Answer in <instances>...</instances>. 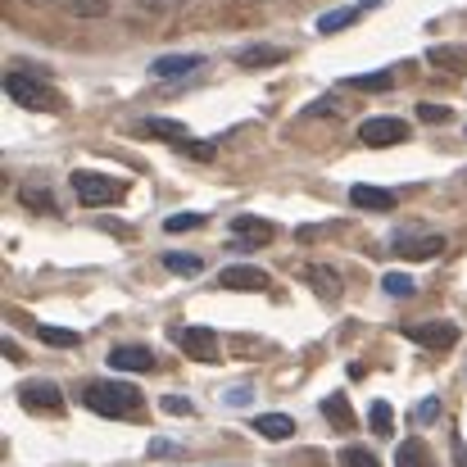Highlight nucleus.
<instances>
[{
	"mask_svg": "<svg viewBox=\"0 0 467 467\" xmlns=\"http://www.w3.org/2000/svg\"><path fill=\"white\" fill-rule=\"evenodd\" d=\"M109 368L114 372H155V354L146 345H114L109 349Z\"/></svg>",
	"mask_w": 467,
	"mask_h": 467,
	"instance_id": "nucleus-10",
	"label": "nucleus"
},
{
	"mask_svg": "<svg viewBox=\"0 0 467 467\" xmlns=\"http://www.w3.org/2000/svg\"><path fill=\"white\" fill-rule=\"evenodd\" d=\"M182 155L195 159V163H209V159L218 155V141H213V137H204V141H195V137H191V141H182Z\"/></svg>",
	"mask_w": 467,
	"mask_h": 467,
	"instance_id": "nucleus-26",
	"label": "nucleus"
},
{
	"mask_svg": "<svg viewBox=\"0 0 467 467\" xmlns=\"http://www.w3.org/2000/svg\"><path fill=\"white\" fill-rule=\"evenodd\" d=\"M427 64L450 78H467V46H427Z\"/></svg>",
	"mask_w": 467,
	"mask_h": 467,
	"instance_id": "nucleus-14",
	"label": "nucleus"
},
{
	"mask_svg": "<svg viewBox=\"0 0 467 467\" xmlns=\"http://www.w3.org/2000/svg\"><path fill=\"white\" fill-rule=\"evenodd\" d=\"M418 119L422 123H445L450 119V105H418Z\"/></svg>",
	"mask_w": 467,
	"mask_h": 467,
	"instance_id": "nucleus-34",
	"label": "nucleus"
},
{
	"mask_svg": "<svg viewBox=\"0 0 467 467\" xmlns=\"http://www.w3.org/2000/svg\"><path fill=\"white\" fill-rule=\"evenodd\" d=\"M82 404L100 418H132L141 409V390L128 381H91L82 390Z\"/></svg>",
	"mask_w": 467,
	"mask_h": 467,
	"instance_id": "nucleus-1",
	"label": "nucleus"
},
{
	"mask_svg": "<svg viewBox=\"0 0 467 467\" xmlns=\"http://www.w3.org/2000/svg\"><path fill=\"white\" fill-rule=\"evenodd\" d=\"M163 268H168L172 277H195V273L204 268V259H200V254H182V250H172V254H163Z\"/></svg>",
	"mask_w": 467,
	"mask_h": 467,
	"instance_id": "nucleus-21",
	"label": "nucleus"
},
{
	"mask_svg": "<svg viewBox=\"0 0 467 467\" xmlns=\"http://www.w3.org/2000/svg\"><path fill=\"white\" fill-rule=\"evenodd\" d=\"M18 404H23L27 413H50V418L64 413V395H59L55 381H23V386H18Z\"/></svg>",
	"mask_w": 467,
	"mask_h": 467,
	"instance_id": "nucleus-4",
	"label": "nucleus"
},
{
	"mask_svg": "<svg viewBox=\"0 0 467 467\" xmlns=\"http://www.w3.org/2000/svg\"><path fill=\"white\" fill-rule=\"evenodd\" d=\"M354 91H390V73L377 68V73H363V78H349Z\"/></svg>",
	"mask_w": 467,
	"mask_h": 467,
	"instance_id": "nucleus-28",
	"label": "nucleus"
},
{
	"mask_svg": "<svg viewBox=\"0 0 467 467\" xmlns=\"http://www.w3.org/2000/svg\"><path fill=\"white\" fill-rule=\"evenodd\" d=\"M218 286H227V291H264L268 286V273L259 264H232V268H223Z\"/></svg>",
	"mask_w": 467,
	"mask_h": 467,
	"instance_id": "nucleus-9",
	"label": "nucleus"
},
{
	"mask_svg": "<svg viewBox=\"0 0 467 467\" xmlns=\"http://www.w3.org/2000/svg\"><path fill=\"white\" fill-rule=\"evenodd\" d=\"M395 467H436V459H431V450L422 441H404L395 450Z\"/></svg>",
	"mask_w": 467,
	"mask_h": 467,
	"instance_id": "nucleus-20",
	"label": "nucleus"
},
{
	"mask_svg": "<svg viewBox=\"0 0 467 467\" xmlns=\"http://www.w3.org/2000/svg\"><path fill=\"white\" fill-rule=\"evenodd\" d=\"M27 5H55V0H27Z\"/></svg>",
	"mask_w": 467,
	"mask_h": 467,
	"instance_id": "nucleus-38",
	"label": "nucleus"
},
{
	"mask_svg": "<svg viewBox=\"0 0 467 467\" xmlns=\"http://www.w3.org/2000/svg\"><path fill=\"white\" fill-rule=\"evenodd\" d=\"M372 5H381V0H358V5H345V9H336V14H322V18H317V32H345V27L358 23L363 9H372Z\"/></svg>",
	"mask_w": 467,
	"mask_h": 467,
	"instance_id": "nucleus-16",
	"label": "nucleus"
},
{
	"mask_svg": "<svg viewBox=\"0 0 467 467\" xmlns=\"http://www.w3.org/2000/svg\"><path fill=\"white\" fill-rule=\"evenodd\" d=\"M195 227H204V213H172V218L163 223V232H172V236H182V232H195Z\"/></svg>",
	"mask_w": 467,
	"mask_h": 467,
	"instance_id": "nucleus-29",
	"label": "nucleus"
},
{
	"mask_svg": "<svg viewBox=\"0 0 467 467\" xmlns=\"http://www.w3.org/2000/svg\"><path fill=\"white\" fill-rule=\"evenodd\" d=\"M159 409H163V413H172V418H191V413H195V404H191V400H182V395H163V400H159Z\"/></svg>",
	"mask_w": 467,
	"mask_h": 467,
	"instance_id": "nucleus-32",
	"label": "nucleus"
},
{
	"mask_svg": "<svg viewBox=\"0 0 467 467\" xmlns=\"http://www.w3.org/2000/svg\"><path fill=\"white\" fill-rule=\"evenodd\" d=\"M200 64H204L200 55H163V59L150 64V73H155V78H186V73H195Z\"/></svg>",
	"mask_w": 467,
	"mask_h": 467,
	"instance_id": "nucleus-18",
	"label": "nucleus"
},
{
	"mask_svg": "<svg viewBox=\"0 0 467 467\" xmlns=\"http://www.w3.org/2000/svg\"><path fill=\"white\" fill-rule=\"evenodd\" d=\"M450 445H454V463H459V467H467V445H463V436H454Z\"/></svg>",
	"mask_w": 467,
	"mask_h": 467,
	"instance_id": "nucleus-37",
	"label": "nucleus"
},
{
	"mask_svg": "<svg viewBox=\"0 0 467 467\" xmlns=\"http://www.w3.org/2000/svg\"><path fill=\"white\" fill-rule=\"evenodd\" d=\"M286 46H245L241 55H236V64L241 68H273V64H286Z\"/></svg>",
	"mask_w": 467,
	"mask_h": 467,
	"instance_id": "nucleus-15",
	"label": "nucleus"
},
{
	"mask_svg": "<svg viewBox=\"0 0 467 467\" xmlns=\"http://www.w3.org/2000/svg\"><path fill=\"white\" fill-rule=\"evenodd\" d=\"M172 454H177L172 441H150V459H172Z\"/></svg>",
	"mask_w": 467,
	"mask_h": 467,
	"instance_id": "nucleus-36",
	"label": "nucleus"
},
{
	"mask_svg": "<svg viewBox=\"0 0 467 467\" xmlns=\"http://www.w3.org/2000/svg\"><path fill=\"white\" fill-rule=\"evenodd\" d=\"M146 14H177V9H186V0H137Z\"/></svg>",
	"mask_w": 467,
	"mask_h": 467,
	"instance_id": "nucleus-33",
	"label": "nucleus"
},
{
	"mask_svg": "<svg viewBox=\"0 0 467 467\" xmlns=\"http://www.w3.org/2000/svg\"><path fill=\"white\" fill-rule=\"evenodd\" d=\"M340 467H381V463H377L372 450H363V445H345V450H340Z\"/></svg>",
	"mask_w": 467,
	"mask_h": 467,
	"instance_id": "nucleus-27",
	"label": "nucleus"
},
{
	"mask_svg": "<svg viewBox=\"0 0 467 467\" xmlns=\"http://www.w3.org/2000/svg\"><path fill=\"white\" fill-rule=\"evenodd\" d=\"M404 137H409V123H404V119H390V114H377V119H368V123L358 128V141L372 146V150H381V146H400Z\"/></svg>",
	"mask_w": 467,
	"mask_h": 467,
	"instance_id": "nucleus-5",
	"label": "nucleus"
},
{
	"mask_svg": "<svg viewBox=\"0 0 467 467\" xmlns=\"http://www.w3.org/2000/svg\"><path fill=\"white\" fill-rule=\"evenodd\" d=\"M78 204H91V209H105V204H119L128 195V182L123 177H109V172H91V168H78L68 177Z\"/></svg>",
	"mask_w": 467,
	"mask_h": 467,
	"instance_id": "nucleus-2",
	"label": "nucleus"
},
{
	"mask_svg": "<svg viewBox=\"0 0 467 467\" xmlns=\"http://www.w3.org/2000/svg\"><path fill=\"white\" fill-rule=\"evenodd\" d=\"M232 241L236 245H268L273 241V223L268 218H254V213H241L232 223Z\"/></svg>",
	"mask_w": 467,
	"mask_h": 467,
	"instance_id": "nucleus-12",
	"label": "nucleus"
},
{
	"mask_svg": "<svg viewBox=\"0 0 467 467\" xmlns=\"http://www.w3.org/2000/svg\"><path fill=\"white\" fill-rule=\"evenodd\" d=\"M390 422H395L390 404H386V400H377V404H372V431H377V436H390Z\"/></svg>",
	"mask_w": 467,
	"mask_h": 467,
	"instance_id": "nucleus-31",
	"label": "nucleus"
},
{
	"mask_svg": "<svg viewBox=\"0 0 467 467\" xmlns=\"http://www.w3.org/2000/svg\"><path fill=\"white\" fill-rule=\"evenodd\" d=\"M172 340H177V349L186 358H200V363H213L218 358V336L209 327H177Z\"/></svg>",
	"mask_w": 467,
	"mask_h": 467,
	"instance_id": "nucleus-6",
	"label": "nucleus"
},
{
	"mask_svg": "<svg viewBox=\"0 0 467 467\" xmlns=\"http://www.w3.org/2000/svg\"><path fill=\"white\" fill-rule=\"evenodd\" d=\"M381 291H386V296H395V300H404V296H413V291H418V282H413L409 273H386V277H381Z\"/></svg>",
	"mask_w": 467,
	"mask_h": 467,
	"instance_id": "nucleus-24",
	"label": "nucleus"
},
{
	"mask_svg": "<svg viewBox=\"0 0 467 467\" xmlns=\"http://www.w3.org/2000/svg\"><path fill=\"white\" fill-rule=\"evenodd\" d=\"M436 413H441V400H422L418 404V422H436Z\"/></svg>",
	"mask_w": 467,
	"mask_h": 467,
	"instance_id": "nucleus-35",
	"label": "nucleus"
},
{
	"mask_svg": "<svg viewBox=\"0 0 467 467\" xmlns=\"http://www.w3.org/2000/svg\"><path fill=\"white\" fill-rule=\"evenodd\" d=\"M349 204H354V209H368V213H390V209L400 204V195L386 191V186H354V191H349Z\"/></svg>",
	"mask_w": 467,
	"mask_h": 467,
	"instance_id": "nucleus-11",
	"label": "nucleus"
},
{
	"mask_svg": "<svg viewBox=\"0 0 467 467\" xmlns=\"http://www.w3.org/2000/svg\"><path fill=\"white\" fill-rule=\"evenodd\" d=\"M409 340H418L422 349H454L459 345V327L454 322H418L404 331Z\"/></svg>",
	"mask_w": 467,
	"mask_h": 467,
	"instance_id": "nucleus-8",
	"label": "nucleus"
},
{
	"mask_svg": "<svg viewBox=\"0 0 467 467\" xmlns=\"http://www.w3.org/2000/svg\"><path fill=\"white\" fill-rule=\"evenodd\" d=\"M309 277H313V286H317V296H327V300H336V296H340V277H336V273H327L322 264H313Z\"/></svg>",
	"mask_w": 467,
	"mask_h": 467,
	"instance_id": "nucleus-25",
	"label": "nucleus"
},
{
	"mask_svg": "<svg viewBox=\"0 0 467 467\" xmlns=\"http://www.w3.org/2000/svg\"><path fill=\"white\" fill-rule=\"evenodd\" d=\"M23 204L27 209H46V213H55L59 204H55V195H46V186L36 191V186H23Z\"/></svg>",
	"mask_w": 467,
	"mask_h": 467,
	"instance_id": "nucleus-30",
	"label": "nucleus"
},
{
	"mask_svg": "<svg viewBox=\"0 0 467 467\" xmlns=\"http://www.w3.org/2000/svg\"><path fill=\"white\" fill-rule=\"evenodd\" d=\"M441 250H445V236L441 232H400L395 236V254L400 259H413V264L418 259H436Z\"/></svg>",
	"mask_w": 467,
	"mask_h": 467,
	"instance_id": "nucleus-7",
	"label": "nucleus"
},
{
	"mask_svg": "<svg viewBox=\"0 0 467 467\" xmlns=\"http://www.w3.org/2000/svg\"><path fill=\"white\" fill-rule=\"evenodd\" d=\"M322 418L331 427H340V431H354V413H349V400L345 395H327L322 400Z\"/></svg>",
	"mask_w": 467,
	"mask_h": 467,
	"instance_id": "nucleus-19",
	"label": "nucleus"
},
{
	"mask_svg": "<svg viewBox=\"0 0 467 467\" xmlns=\"http://www.w3.org/2000/svg\"><path fill=\"white\" fill-rule=\"evenodd\" d=\"M36 336H41V345H55V349H73V345L82 340L78 331H68V327H46V322L36 327Z\"/></svg>",
	"mask_w": 467,
	"mask_h": 467,
	"instance_id": "nucleus-22",
	"label": "nucleus"
},
{
	"mask_svg": "<svg viewBox=\"0 0 467 467\" xmlns=\"http://www.w3.org/2000/svg\"><path fill=\"white\" fill-rule=\"evenodd\" d=\"M137 137H150V141H172V146L191 141V132H186V123H182V119H141V123H137Z\"/></svg>",
	"mask_w": 467,
	"mask_h": 467,
	"instance_id": "nucleus-13",
	"label": "nucleus"
},
{
	"mask_svg": "<svg viewBox=\"0 0 467 467\" xmlns=\"http://www.w3.org/2000/svg\"><path fill=\"white\" fill-rule=\"evenodd\" d=\"M5 96L23 109H59V96L41 78H27V73H5Z\"/></svg>",
	"mask_w": 467,
	"mask_h": 467,
	"instance_id": "nucleus-3",
	"label": "nucleus"
},
{
	"mask_svg": "<svg viewBox=\"0 0 467 467\" xmlns=\"http://www.w3.org/2000/svg\"><path fill=\"white\" fill-rule=\"evenodd\" d=\"M64 5V14H73V18H105L109 14V0H59Z\"/></svg>",
	"mask_w": 467,
	"mask_h": 467,
	"instance_id": "nucleus-23",
	"label": "nucleus"
},
{
	"mask_svg": "<svg viewBox=\"0 0 467 467\" xmlns=\"http://www.w3.org/2000/svg\"><path fill=\"white\" fill-rule=\"evenodd\" d=\"M254 431L264 441H291L296 436V418H286V413H259L254 418Z\"/></svg>",
	"mask_w": 467,
	"mask_h": 467,
	"instance_id": "nucleus-17",
	"label": "nucleus"
}]
</instances>
